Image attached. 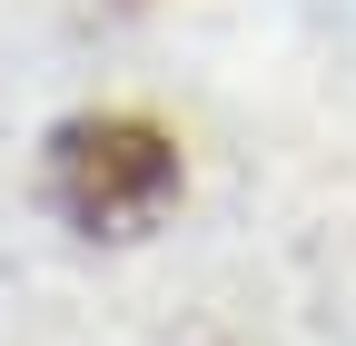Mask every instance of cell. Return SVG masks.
Here are the masks:
<instances>
[{
  "label": "cell",
  "mask_w": 356,
  "mask_h": 346,
  "mask_svg": "<svg viewBox=\"0 0 356 346\" xmlns=\"http://www.w3.org/2000/svg\"><path fill=\"white\" fill-rule=\"evenodd\" d=\"M178 198V149L149 119H70L50 139V208L89 238H129Z\"/></svg>",
  "instance_id": "cell-1"
}]
</instances>
